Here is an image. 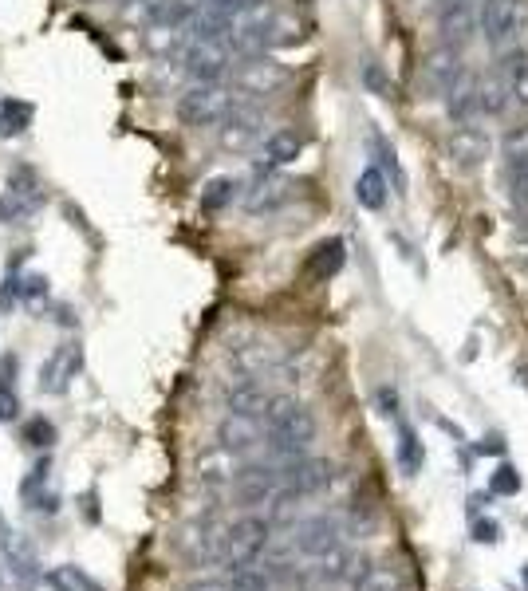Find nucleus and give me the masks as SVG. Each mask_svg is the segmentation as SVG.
Here are the masks:
<instances>
[{"label": "nucleus", "mask_w": 528, "mask_h": 591, "mask_svg": "<svg viewBox=\"0 0 528 591\" xmlns=\"http://www.w3.org/2000/svg\"><path fill=\"white\" fill-rule=\"evenodd\" d=\"M264 430H268V450L272 458L280 461H292V458H304L308 446L316 442V418L312 410L292 398V394H276L264 410Z\"/></svg>", "instance_id": "1"}, {"label": "nucleus", "mask_w": 528, "mask_h": 591, "mask_svg": "<svg viewBox=\"0 0 528 591\" xmlns=\"http://www.w3.org/2000/svg\"><path fill=\"white\" fill-rule=\"evenodd\" d=\"M245 91H233L225 83H194L190 91L178 95V119L186 127H221L229 115H237Z\"/></svg>", "instance_id": "2"}, {"label": "nucleus", "mask_w": 528, "mask_h": 591, "mask_svg": "<svg viewBox=\"0 0 528 591\" xmlns=\"http://www.w3.org/2000/svg\"><path fill=\"white\" fill-rule=\"evenodd\" d=\"M268 540H272V521H268V517H257V513H249V517L233 521L229 528H221V552H217V564H225L229 572L249 568V564L261 560V552L268 548Z\"/></svg>", "instance_id": "3"}, {"label": "nucleus", "mask_w": 528, "mask_h": 591, "mask_svg": "<svg viewBox=\"0 0 528 591\" xmlns=\"http://www.w3.org/2000/svg\"><path fill=\"white\" fill-rule=\"evenodd\" d=\"M44 201H48V194H44L40 174L20 162V166L8 170V182H4V194H0V221L4 225H24L44 209Z\"/></svg>", "instance_id": "4"}, {"label": "nucleus", "mask_w": 528, "mask_h": 591, "mask_svg": "<svg viewBox=\"0 0 528 591\" xmlns=\"http://www.w3.org/2000/svg\"><path fill=\"white\" fill-rule=\"evenodd\" d=\"M288 79H292V71L280 64L276 56H268V52H245V56H237V64H233V83H237V91L257 95V99H268V95L284 91Z\"/></svg>", "instance_id": "5"}, {"label": "nucleus", "mask_w": 528, "mask_h": 591, "mask_svg": "<svg viewBox=\"0 0 528 591\" xmlns=\"http://www.w3.org/2000/svg\"><path fill=\"white\" fill-rule=\"evenodd\" d=\"M525 28V4L521 0H481L477 4V32L493 52H505Z\"/></svg>", "instance_id": "6"}, {"label": "nucleus", "mask_w": 528, "mask_h": 591, "mask_svg": "<svg viewBox=\"0 0 528 591\" xmlns=\"http://www.w3.org/2000/svg\"><path fill=\"white\" fill-rule=\"evenodd\" d=\"M462 75H465V52L462 48H454V44H438V48H430V52H426L418 83H422V91H426V95L446 99V91H450Z\"/></svg>", "instance_id": "7"}, {"label": "nucleus", "mask_w": 528, "mask_h": 591, "mask_svg": "<svg viewBox=\"0 0 528 591\" xmlns=\"http://www.w3.org/2000/svg\"><path fill=\"white\" fill-rule=\"evenodd\" d=\"M339 544H343V525L335 517H328V513L300 521L292 528V536H288V548L300 552L304 560H320V556H328L331 548H339Z\"/></svg>", "instance_id": "8"}, {"label": "nucleus", "mask_w": 528, "mask_h": 591, "mask_svg": "<svg viewBox=\"0 0 528 591\" xmlns=\"http://www.w3.org/2000/svg\"><path fill=\"white\" fill-rule=\"evenodd\" d=\"M182 64H186V75H190L194 83H221L225 71L237 64V60H233L229 40H194V44L186 48Z\"/></svg>", "instance_id": "9"}, {"label": "nucleus", "mask_w": 528, "mask_h": 591, "mask_svg": "<svg viewBox=\"0 0 528 591\" xmlns=\"http://www.w3.org/2000/svg\"><path fill=\"white\" fill-rule=\"evenodd\" d=\"M280 481H284V489L288 493H296V497H316V493H324L331 481H335V461L328 458H292L284 469H280Z\"/></svg>", "instance_id": "10"}, {"label": "nucleus", "mask_w": 528, "mask_h": 591, "mask_svg": "<svg viewBox=\"0 0 528 591\" xmlns=\"http://www.w3.org/2000/svg\"><path fill=\"white\" fill-rule=\"evenodd\" d=\"M217 442H221V450H229V454H237V458H245V454H253L261 442H268V430H264V418H253V414H225L221 418V426H217Z\"/></svg>", "instance_id": "11"}, {"label": "nucleus", "mask_w": 528, "mask_h": 591, "mask_svg": "<svg viewBox=\"0 0 528 591\" xmlns=\"http://www.w3.org/2000/svg\"><path fill=\"white\" fill-rule=\"evenodd\" d=\"M292 190H296V186H292L284 174H276L272 166H261L257 178H253V186L241 194V201H245V209H249L253 217H261V213L280 209V205L292 197Z\"/></svg>", "instance_id": "12"}, {"label": "nucleus", "mask_w": 528, "mask_h": 591, "mask_svg": "<svg viewBox=\"0 0 528 591\" xmlns=\"http://www.w3.org/2000/svg\"><path fill=\"white\" fill-rule=\"evenodd\" d=\"M473 32H477V4L473 0H442L438 4V36H442V44H454V48L465 52Z\"/></svg>", "instance_id": "13"}, {"label": "nucleus", "mask_w": 528, "mask_h": 591, "mask_svg": "<svg viewBox=\"0 0 528 591\" xmlns=\"http://www.w3.org/2000/svg\"><path fill=\"white\" fill-rule=\"evenodd\" d=\"M79 367H83V347H79V343L56 347V351L48 355V363L40 367V391L64 394L67 387H71V379L79 375Z\"/></svg>", "instance_id": "14"}, {"label": "nucleus", "mask_w": 528, "mask_h": 591, "mask_svg": "<svg viewBox=\"0 0 528 591\" xmlns=\"http://www.w3.org/2000/svg\"><path fill=\"white\" fill-rule=\"evenodd\" d=\"M261 138H264V119L257 115V111H249V107H241L237 115H229V119L217 127V142H221V150H233V154L253 150Z\"/></svg>", "instance_id": "15"}, {"label": "nucleus", "mask_w": 528, "mask_h": 591, "mask_svg": "<svg viewBox=\"0 0 528 591\" xmlns=\"http://www.w3.org/2000/svg\"><path fill=\"white\" fill-rule=\"evenodd\" d=\"M446 150H450V158H454L458 170H477L489 158V134L481 131L477 123H462V127L450 131Z\"/></svg>", "instance_id": "16"}, {"label": "nucleus", "mask_w": 528, "mask_h": 591, "mask_svg": "<svg viewBox=\"0 0 528 591\" xmlns=\"http://www.w3.org/2000/svg\"><path fill=\"white\" fill-rule=\"evenodd\" d=\"M0 548H4V560H8V568H12V576H16L20 584H40V580H44L40 556H36V548H32L28 536L4 532V536H0Z\"/></svg>", "instance_id": "17"}, {"label": "nucleus", "mask_w": 528, "mask_h": 591, "mask_svg": "<svg viewBox=\"0 0 528 591\" xmlns=\"http://www.w3.org/2000/svg\"><path fill=\"white\" fill-rule=\"evenodd\" d=\"M268 402H272V398H268L261 379L241 375V379H233V383L225 387V410H233V414H253V418H264Z\"/></svg>", "instance_id": "18"}, {"label": "nucleus", "mask_w": 528, "mask_h": 591, "mask_svg": "<svg viewBox=\"0 0 528 591\" xmlns=\"http://www.w3.org/2000/svg\"><path fill=\"white\" fill-rule=\"evenodd\" d=\"M446 115H450V123H454V127H462V123H477V119H481L477 75H469V71H465L462 79L446 91Z\"/></svg>", "instance_id": "19"}, {"label": "nucleus", "mask_w": 528, "mask_h": 591, "mask_svg": "<svg viewBox=\"0 0 528 591\" xmlns=\"http://www.w3.org/2000/svg\"><path fill=\"white\" fill-rule=\"evenodd\" d=\"M194 44L190 28H166V24H150L146 28V48L158 56V60H170V56H186V48Z\"/></svg>", "instance_id": "20"}, {"label": "nucleus", "mask_w": 528, "mask_h": 591, "mask_svg": "<svg viewBox=\"0 0 528 591\" xmlns=\"http://www.w3.org/2000/svg\"><path fill=\"white\" fill-rule=\"evenodd\" d=\"M509 83H505V75L497 71H485V75H477V99H481V119H497V115H505V107H509Z\"/></svg>", "instance_id": "21"}, {"label": "nucleus", "mask_w": 528, "mask_h": 591, "mask_svg": "<svg viewBox=\"0 0 528 591\" xmlns=\"http://www.w3.org/2000/svg\"><path fill=\"white\" fill-rule=\"evenodd\" d=\"M387 197H391V178H387L379 166H367V170L355 178V201H359L363 209L379 213V209L387 205Z\"/></svg>", "instance_id": "22"}, {"label": "nucleus", "mask_w": 528, "mask_h": 591, "mask_svg": "<svg viewBox=\"0 0 528 591\" xmlns=\"http://www.w3.org/2000/svg\"><path fill=\"white\" fill-rule=\"evenodd\" d=\"M343 261H347V245H343L339 237H331V241H320V245L312 249L304 272H308L312 280H331V276L343 268Z\"/></svg>", "instance_id": "23"}, {"label": "nucleus", "mask_w": 528, "mask_h": 591, "mask_svg": "<svg viewBox=\"0 0 528 591\" xmlns=\"http://www.w3.org/2000/svg\"><path fill=\"white\" fill-rule=\"evenodd\" d=\"M300 150H304V138L296 131H272L264 138V162L261 166H288V162H296L300 158Z\"/></svg>", "instance_id": "24"}, {"label": "nucleus", "mask_w": 528, "mask_h": 591, "mask_svg": "<svg viewBox=\"0 0 528 591\" xmlns=\"http://www.w3.org/2000/svg\"><path fill=\"white\" fill-rule=\"evenodd\" d=\"M233 367H237L241 375H249V379H261L264 371L280 367V359H276V351H272L268 343H249V347H237V351H233Z\"/></svg>", "instance_id": "25"}, {"label": "nucleus", "mask_w": 528, "mask_h": 591, "mask_svg": "<svg viewBox=\"0 0 528 591\" xmlns=\"http://www.w3.org/2000/svg\"><path fill=\"white\" fill-rule=\"evenodd\" d=\"M351 591H402V576L391 564H363L359 576L347 584Z\"/></svg>", "instance_id": "26"}, {"label": "nucleus", "mask_w": 528, "mask_h": 591, "mask_svg": "<svg viewBox=\"0 0 528 591\" xmlns=\"http://www.w3.org/2000/svg\"><path fill=\"white\" fill-rule=\"evenodd\" d=\"M395 458H398V469H402L406 477H414V473L422 469V458H426V450H422V442H418V430H414L410 422H398Z\"/></svg>", "instance_id": "27"}, {"label": "nucleus", "mask_w": 528, "mask_h": 591, "mask_svg": "<svg viewBox=\"0 0 528 591\" xmlns=\"http://www.w3.org/2000/svg\"><path fill=\"white\" fill-rule=\"evenodd\" d=\"M48 473H52L48 458L40 461V465H32V473H28L24 489H20V493H24V501H28V509H48V513H56V493H44Z\"/></svg>", "instance_id": "28"}, {"label": "nucleus", "mask_w": 528, "mask_h": 591, "mask_svg": "<svg viewBox=\"0 0 528 591\" xmlns=\"http://www.w3.org/2000/svg\"><path fill=\"white\" fill-rule=\"evenodd\" d=\"M501 75H505L513 99L528 111V52H509L505 64H501Z\"/></svg>", "instance_id": "29"}, {"label": "nucleus", "mask_w": 528, "mask_h": 591, "mask_svg": "<svg viewBox=\"0 0 528 591\" xmlns=\"http://www.w3.org/2000/svg\"><path fill=\"white\" fill-rule=\"evenodd\" d=\"M241 197V186L233 182V178H209L205 186H201V209L205 213H221L225 205H233Z\"/></svg>", "instance_id": "30"}, {"label": "nucleus", "mask_w": 528, "mask_h": 591, "mask_svg": "<svg viewBox=\"0 0 528 591\" xmlns=\"http://www.w3.org/2000/svg\"><path fill=\"white\" fill-rule=\"evenodd\" d=\"M367 142H371V150H375V158H379L375 166H379V170L391 178V186H398V190H402V186H406V174H402V166H398L395 146H391V142H387V138H383L379 131L367 134Z\"/></svg>", "instance_id": "31"}, {"label": "nucleus", "mask_w": 528, "mask_h": 591, "mask_svg": "<svg viewBox=\"0 0 528 591\" xmlns=\"http://www.w3.org/2000/svg\"><path fill=\"white\" fill-rule=\"evenodd\" d=\"M28 127H32V103L4 99L0 103V134H24Z\"/></svg>", "instance_id": "32"}, {"label": "nucleus", "mask_w": 528, "mask_h": 591, "mask_svg": "<svg viewBox=\"0 0 528 591\" xmlns=\"http://www.w3.org/2000/svg\"><path fill=\"white\" fill-rule=\"evenodd\" d=\"M505 178H509V194L517 201V209L528 213V158H509L505 162Z\"/></svg>", "instance_id": "33"}, {"label": "nucleus", "mask_w": 528, "mask_h": 591, "mask_svg": "<svg viewBox=\"0 0 528 591\" xmlns=\"http://www.w3.org/2000/svg\"><path fill=\"white\" fill-rule=\"evenodd\" d=\"M229 584H233V591H272V576L257 564H249V568L229 572Z\"/></svg>", "instance_id": "34"}, {"label": "nucleus", "mask_w": 528, "mask_h": 591, "mask_svg": "<svg viewBox=\"0 0 528 591\" xmlns=\"http://www.w3.org/2000/svg\"><path fill=\"white\" fill-rule=\"evenodd\" d=\"M48 584H52L56 591H99L83 572H79V568H71V564L52 568V572H48Z\"/></svg>", "instance_id": "35"}, {"label": "nucleus", "mask_w": 528, "mask_h": 591, "mask_svg": "<svg viewBox=\"0 0 528 591\" xmlns=\"http://www.w3.org/2000/svg\"><path fill=\"white\" fill-rule=\"evenodd\" d=\"M24 446H32V450H52V442H56V426L48 422V418H32L28 426H24Z\"/></svg>", "instance_id": "36"}, {"label": "nucleus", "mask_w": 528, "mask_h": 591, "mask_svg": "<svg viewBox=\"0 0 528 591\" xmlns=\"http://www.w3.org/2000/svg\"><path fill=\"white\" fill-rule=\"evenodd\" d=\"M489 493H493V497H513V493H521V473H517L509 461L497 465L493 477H489Z\"/></svg>", "instance_id": "37"}, {"label": "nucleus", "mask_w": 528, "mask_h": 591, "mask_svg": "<svg viewBox=\"0 0 528 591\" xmlns=\"http://www.w3.org/2000/svg\"><path fill=\"white\" fill-rule=\"evenodd\" d=\"M501 154H505V162H509V158H528V123L505 131V138H501Z\"/></svg>", "instance_id": "38"}, {"label": "nucleus", "mask_w": 528, "mask_h": 591, "mask_svg": "<svg viewBox=\"0 0 528 591\" xmlns=\"http://www.w3.org/2000/svg\"><path fill=\"white\" fill-rule=\"evenodd\" d=\"M363 83L375 91V95H383V99H391V79L383 75V67L375 64V60H367L363 64Z\"/></svg>", "instance_id": "39"}, {"label": "nucleus", "mask_w": 528, "mask_h": 591, "mask_svg": "<svg viewBox=\"0 0 528 591\" xmlns=\"http://www.w3.org/2000/svg\"><path fill=\"white\" fill-rule=\"evenodd\" d=\"M20 414V398L8 383H0V422H12Z\"/></svg>", "instance_id": "40"}, {"label": "nucleus", "mask_w": 528, "mask_h": 591, "mask_svg": "<svg viewBox=\"0 0 528 591\" xmlns=\"http://www.w3.org/2000/svg\"><path fill=\"white\" fill-rule=\"evenodd\" d=\"M473 540H477V544H497V540H501V525H497V521H477V525H473Z\"/></svg>", "instance_id": "41"}, {"label": "nucleus", "mask_w": 528, "mask_h": 591, "mask_svg": "<svg viewBox=\"0 0 528 591\" xmlns=\"http://www.w3.org/2000/svg\"><path fill=\"white\" fill-rule=\"evenodd\" d=\"M48 292V280L44 276H28V280H20V300H40Z\"/></svg>", "instance_id": "42"}, {"label": "nucleus", "mask_w": 528, "mask_h": 591, "mask_svg": "<svg viewBox=\"0 0 528 591\" xmlns=\"http://www.w3.org/2000/svg\"><path fill=\"white\" fill-rule=\"evenodd\" d=\"M249 4H257V0H209V8H221V12H229V16L245 12Z\"/></svg>", "instance_id": "43"}, {"label": "nucleus", "mask_w": 528, "mask_h": 591, "mask_svg": "<svg viewBox=\"0 0 528 591\" xmlns=\"http://www.w3.org/2000/svg\"><path fill=\"white\" fill-rule=\"evenodd\" d=\"M190 591H233V584H229V576H217V580H201Z\"/></svg>", "instance_id": "44"}, {"label": "nucleus", "mask_w": 528, "mask_h": 591, "mask_svg": "<svg viewBox=\"0 0 528 591\" xmlns=\"http://www.w3.org/2000/svg\"><path fill=\"white\" fill-rule=\"evenodd\" d=\"M379 406H383V414H387V418H398V398H395V391H387V387H383V391H379Z\"/></svg>", "instance_id": "45"}, {"label": "nucleus", "mask_w": 528, "mask_h": 591, "mask_svg": "<svg viewBox=\"0 0 528 591\" xmlns=\"http://www.w3.org/2000/svg\"><path fill=\"white\" fill-rule=\"evenodd\" d=\"M12 379H16V355H4V359H0V383L12 387Z\"/></svg>", "instance_id": "46"}, {"label": "nucleus", "mask_w": 528, "mask_h": 591, "mask_svg": "<svg viewBox=\"0 0 528 591\" xmlns=\"http://www.w3.org/2000/svg\"><path fill=\"white\" fill-rule=\"evenodd\" d=\"M501 450H505L501 438H485V446H481V454H501Z\"/></svg>", "instance_id": "47"}, {"label": "nucleus", "mask_w": 528, "mask_h": 591, "mask_svg": "<svg viewBox=\"0 0 528 591\" xmlns=\"http://www.w3.org/2000/svg\"><path fill=\"white\" fill-rule=\"evenodd\" d=\"M521 584H525V591H528V564L521 568Z\"/></svg>", "instance_id": "48"}, {"label": "nucleus", "mask_w": 528, "mask_h": 591, "mask_svg": "<svg viewBox=\"0 0 528 591\" xmlns=\"http://www.w3.org/2000/svg\"><path fill=\"white\" fill-rule=\"evenodd\" d=\"M4 532H8V525H4V517H0V536H4Z\"/></svg>", "instance_id": "49"}]
</instances>
